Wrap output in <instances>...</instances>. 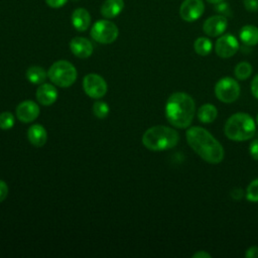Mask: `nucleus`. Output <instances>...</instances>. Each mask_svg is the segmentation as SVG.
I'll list each match as a JSON object with an SVG mask.
<instances>
[{"label":"nucleus","instance_id":"nucleus-18","mask_svg":"<svg viewBox=\"0 0 258 258\" xmlns=\"http://www.w3.org/2000/svg\"><path fill=\"white\" fill-rule=\"evenodd\" d=\"M242 42L248 46L258 44V27L254 25H245L241 28L239 33Z\"/></svg>","mask_w":258,"mask_h":258},{"label":"nucleus","instance_id":"nucleus-24","mask_svg":"<svg viewBox=\"0 0 258 258\" xmlns=\"http://www.w3.org/2000/svg\"><path fill=\"white\" fill-rule=\"evenodd\" d=\"M246 198L252 203L258 202V178L252 180L246 190Z\"/></svg>","mask_w":258,"mask_h":258},{"label":"nucleus","instance_id":"nucleus-32","mask_svg":"<svg viewBox=\"0 0 258 258\" xmlns=\"http://www.w3.org/2000/svg\"><path fill=\"white\" fill-rule=\"evenodd\" d=\"M251 92L253 94V96L258 99V75L253 79L252 83H251Z\"/></svg>","mask_w":258,"mask_h":258},{"label":"nucleus","instance_id":"nucleus-33","mask_svg":"<svg viewBox=\"0 0 258 258\" xmlns=\"http://www.w3.org/2000/svg\"><path fill=\"white\" fill-rule=\"evenodd\" d=\"M231 196L234 200H241L243 198V190L241 188H235L232 192H231Z\"/></svg>","mask_w":258,"mask_h":258},{"label":"nucleus","instance_id":"nucleus-19","mask_svg":"<svg viewBox=\"0 0 258 258\" xmlns=\"http://www.w3.org/2000/svg\"><path fill=\"white\" fill-rule=\"evenodd\" d=\"M218 116V110L213 104H204L198 111L199 120L203 123H212Z\"/></svg>","mask_w":258,"mask_h":258},{"label":"nucleus","instance_id":"nucleus-15","mask_svg":"<svg viewBox=\"0 0 258 258\" xmlns=\"http://www.w3.org/2000/svg\"><path fill=\"white\" fill-rule=\"evenodd\" d=\"M73 26L78 31H85L91 24V15L85 8H77L72 14Z\"/></svg>","mask_w":258,"mask_h":258},{"label":"nucleus","instance_id":"nucleus-11","mask_svg":"<svg viewBox=\"0 0 258 258\" xmlns=\"http://www.w3.org/2000/svg\"><path fill=\"white\" fill-rule=\"evenodd\" d=\"M228 26L227 18L223 15H214L209 17L203 24V30L208 36L216 37L222 35Z\"/></svg>","mask_w":258,"mask_h":258},{"label":"nucleus","instance_id":"nucleus-29","mask_svg":"<svg viewBox=\"0 0 258 258\" xmlns=\"http://www.w3.org/2000/svg\"><path fill=\"white\" fill-rule=\"evenodd\" d=\"M8 195V186L4 180L0 179V203L3 202Z\"/></svg>","mask_w":258,"mask_h":258},{"label":"nucleus","instance_id":"nucleus-22","mask_svg":"<svg viewBox=\"0 0 258 258\" xmlns=\"http://www.w3.org/2000/svg\"><path fill=\"white\" fill-rule=\"evenodd\" d=\"M234 74L238 80H247L252 74V66L247 61H241L235 67Z\"/></svg>","mask_w":258,"mask_h":258},{"label":"nucleus","instance_id":"nucleus-21","mask_svg":"<svg viewBox=\"0 0 258 258\" xmlns=\"http://www.w3.org/2000/svg\"><path fill=\"white\" fill-rule=\"evenodd\" d=\"M212 41L207 37H198L194 42V49L199 55H208L212 51Z\"/></svg>","mask_w":258,"mask_h":258},{"label":"nucleus","instance_id":"nucleus-13","mask_svg":"<svg viewBox=\"0 0 258 258\" xmlns=\"http://www.w3.org/2000/svg\"><path fill=\"white\" fill-rule=\"evenodd\" d=\"M70 48L72 52L80 58H87L93 53V44L85 37L73 38L70 42Z\"/></svg>","mask_w":258,"mask_h":258},{"label":"nucleus","instance_id":"nucleus-26","mask_svg":"<svg viewBox=\"0 0 258 258\" xmlns=\"http://www.w3.org/2000/svg\"><path fill=\"white\" fill-rule=\"evenodd\" d=\"M214 9H215V11L218 12L220 15H223V16H225V17L232 15L231 7H230V5H229L228 2L222 1V2H220V3L215 4Z\"/></svg>","mask_w":258,"mask_h":258},{"label":"nucleus","instance_id":"nucleus-36","mask_svg":"<svg viewBox=\"0 0 258 258\" xmlns=\"http://www.w3.org/2000/svg\"><path fill=\"white\" fill-rule=\"evenodd\" d=\"M256 121H257V124H258V115H257V120Z\"/></svg>","mask_w":258,"mask_h":258},{"label":"nucleus","instance_id":"nucleus-1","mask_svg":"<svg viewBox=\"0 0 258 258\" xmlns=\"http://www.w3.org/2000/svg\"><path fill=\"white\" fill-rule=\"evenodd\" d=\"M186 141L190 148L209 163L217 164L224 158L223 146L205 128L194 126L187 129Z\"/></svg>","mask_w":258,"mask_h":258},{"label":"nucleus","instance_id":"nucleus-8","mask_svg":"<svg viewBox=\"0 0 258 258\" xmlns=\"http://www.w3.org/2000/svg\"><path fill=\"white\" fill-rule=\"evenodd\" d=\"M83 88L85 93L93 99H100L107 93V83L97 74L87 75L83 80Z\"/></svg>","mask_w":258,"mask_h":258},{"label":"nucleus","instance_id":"nucleus-14","mask_svg":"<svg viewBox=\"0 0 258 258\" xmlns=\"http://www.w3.org/2000/svg\"><path fill=\"white\" fill-rule=\"evenodd\" d=\"M36 99L43 106L52 105L57 99V91L50 84H42L36 90Z\"/></svg>","mask_w":258,"mask_h":258},{"label":"nucleus","instance_id":"nucleus-35","mask_svg":"<svg viewBox=\"0 0 258 258\" xmlns=\"http://www.w3.org/2000/svg\"><path fill=\"white\" fill-rule=\"evenodd\" d=\"M209 3H211V4H217V3H220V2H222V1H224V0H207Z\"/></svg>","mask_w":258,"mask_h":258},{"label":"nucleus","instance_id":"nucleus-5","mask_svg":"<svg viewBox=\"0 0 258 258\" xmlns=\"http://www.w3.org/2000/svg\"><path fill=\"white\" fill-rule=\"evenodd\" d=\"M47 76L54 85L67 88L75 83L77 79V70L67 60H57L49 68Z\"/></svg>","mask_w":258,"mask_h":258},{"label":"nucleus","instance_id":"nucleus-23","mask_svg":"<svg viewBox=\"0 0 258 258\" xmlns=\"http://www.w3.org/2000/svg\"><path fill=\"white\" fill-rule=\"evenodd\" d=\"M93 113L94 115L97 117V118H100V119H103V118H106L109 114V111H110V108L109 106L107 105V103L105 102H102V101H99V102H96L94 105H93Z\"/></svg>","mask_w":258,"mask_h":258},{"label":"nucleus","instance_id":"nucleus-3","mask_svg":"<svg viewBox=\"0 0 258 258\" xmlns=\"http://www.w3.org/2000/svg\"><path fill=\"white\" fill-rule=\"evenodd\" d=\"M178 141L179 135L177 131L162 125L150 127L142 136L143 145L153 151L170 149L174 147Z\"/></svg>","mask_w":258,"mask_h":258},{"label":"nucleus","instance_id":"nucleus-2","mask_svg":"<svg viewBox=\"0 0 258 258\" xmlns=\"http://www.w3.org/2000/svg\"><path fill=\"white\" fill-rule=\"evenodd\" d=\"M194 99L186 93L176 92L169 96L165 105V116L168 122L177 128H186L195 116Z\"/></svg>","mask_w":258,"mask_h":258},{"label":"nucleus","instance_id":"nucleus-31","mask_svg":"<svg viewBox=\"0 0 258 258\" xmlns=\"http://www.w3.org/2000/svg\"><path fill=\"white\" fill-rule=\"evenodd\" d=\"M245 256L247 258H258V246L249 247L245 252Z\"/></svg>","mask_w":258,"mask_h":258},{"label":"nucleus","instance_id":"nucleus-25","mask_svg":"<svg viewBox=\"0 0 258 258\" xmlns=\"http://www.w3.org/2000/svg\"><path fill=\"white\" fill-rule=\"evenodd\" d=\"M14 116L10 112H2L0 114V128L2 130H9L14 125Z\"/></svg>","mask_w":258,"mask_h":258},{"label":"nucleus","instance_id":"nucleus-6","mask_svg":"<svg viewBox=\"0 0 258 258\" xmlns=\"http://www.w3.org/2000/svg\"><path fill=\"white\" fill-rule=\"evenodd\" d=\"M119 34L118 27L109 20H99L91 29V36L97 42L109 44L114 42Z\"/></svg>","mask_w":258,"mask_h":258},{"label":"nucleus","instance_id":"nucleus-17","mask_svg":"<svg viewBox=\"0 0 258 258\" xmlns=\"http://www.w3.org/2000/svg\"><path fill=\"white\" fill-rule=\"evenodd\" d=\"M123 8V0H106L101 6V14L106 18H114L122 12Z\"/></svg>","mask_w":258,"mask_h":258},{"label":"nucleus","instance_id":"nucleus-30","mask_svg":"<svg viewBox=\"0 0 258 258\" xmlns=\"http://www.w3.org/2000/svg\"><path fill=\"white\" fill-rule=\"evenodd\" d=\"M45 2L51 8H59L62 7L68 2V0H45Z\"/></svg>","mask_w":258,"mask_h":258},{"label":"nucleus","instance_id":"nucleus-16","mask_svg":"<svg viewBox=\"0 0 258 258\" xmlns=\"http://www.w3.org/2000/svg\"><path fill=\"white\" fill-rule=\"evenodd\" d=\"M27 137L29 142L35 147H41L45 144L47 139V133L43 126L34 124L29 127L27 131Z\"/></svg>","mask_w":258,"mask_h":258},{"label":"nucleus","instance_id":"nucleus-20","mask_svg":"<svg viewBox=\"0 0 258 258\" xmlns=\"http://www.w3.org/2000/svg\"><path fill=\"white\" fill-rule=\"evenodd\" d=\"M26 79L34 85H40L46 79V72L38 66H32L26 71Z\"/></svg>","mask_w":258,"mask_h":258},{"label":"nucleus","instance_id":"nucleus-9","mask_svg":"<svg viewBox=\"0 0 258 258\" xmlns=\"http://www.w3.org/2000/svg\"><path fill=\"white\" fill-rule=\"evenodd\" d=\"M205 11L203 0H183L179 7V15L186 22L198 20Z\"/></svg>","mask_w":258,"mask_h":258},{"label":"nucleus","instance_id":"nucleus-10","mask_svg":"<svg viewBox=\"0 0 258 258\" xmlns=\"http://www.w3.org/2000/svg\"><path fill=\"white\" fill-rule=\"evenodd\" d=\"M238 49L239 42L237 38L230 33L220 36L215 44V51L222 58H229L233 56Z\"/></svg>","mask_w":258,"mask_h":258},{"label":"nucleus","instance_id":"nucleus-27","mask_svg":"<svg viewBox=\"0 0 258 258\" xmlns=\"http://www.w3.org/2000/svg\"><path fill=\"white\" fill-rule=\"evenodd\" d=\"M244 7L247 11L255 13L258 11V0H244Z\"/></svg>","mask_w":258,"mask_h":258},{"label":"nucleus","instance_id":"nucleus-34","mask_svg":"<svg viewBox=\"0 0 258 258\" xmlns=\"http://www.w3.org/2000/svg\"><path fill=\"white\" fill-rule=\"evenodd\" d=\"M212 255L206 251H198L192 254V258H211Z\"/></svg>","mask_w":258,"mask_h":258},{"label":"nucleus","instance_id":"nucleus-7","mask_svg":"<svg viewBox=\"0 0 258 258\" xmlns=\"http://www.w3.org/2000/svg\"><path fill=\"white\" fill-rule=\"evenodd\" d=\"M215 95L223 103H233L240 95V86L233 78H222L215 86Z\"/></svg>","mask_w":258,"mask_h":258},{"label":"nucleus","instance_id":"nucleus-12","mask_svg":"<svg viewBox=\"0 0 258 258\" xmlns=\"http://www.w3.org/2000/svg\"><path fill=\"white\" fill-rule=\"evenodd\" d=\"M39 115V107L33 101H23L16 108V116L23 123L34 121Z\"/></svg>","mask_w":258,"mask_h":258},{"label":"nucleus","instance_id":"nucleus-28","mask_svg":"<svg viewBox=\"0 0 258 258\" xmlns=\"http://www.w3.org/2000/svg\"><path fill=\"white\" fill-rule=\"evenodd\" d=\"M249 152L253 159L258 160V139H255L250 143Z\"/></svg>","mask_w":258,"mask_h":258},{"label":"nucleus","instance_id":"nucleus-4","mask_svg":"<svg viewBox=\"0 0 258 258\" xmlns=\"http://www.w3.org/2000/svg\"><path fill=\"white\" fill-rule=\"evenodd\" d=\"M224 131L230 140L246 141L255 134L256 124L250 115L239 112L227 120Z\"/></svg>","mask_w":258,"mask_h":258}]
</instances>
